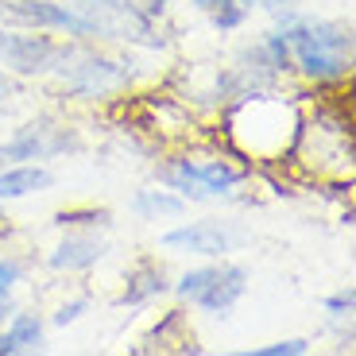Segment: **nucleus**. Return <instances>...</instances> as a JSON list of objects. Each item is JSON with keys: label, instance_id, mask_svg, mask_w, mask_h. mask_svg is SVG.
Segmentation results:
<instances>
[{"label": "nucleus", "instance_id": "nucleus-1", "mask_svg": "<svg viewBox=\"0 0 356 356\" xmlns=\"http://www.w3.org/2000/svg\"><path fill=\"white\" fill-rule=\"evenodd\" d=\"M279 35H283L286 51L298 58V66L306 74H314V78H337L353 63V39L337 24L291 16V19H283V31Z\"/></svg>", "mask_w": 356, "mask_h": 356}, {"label": "nucleus", "instance_id": "nucleus-2", "mask_svg": "<svg viewBox=\"0 0 356 356\" xmlns=\"http://www.w3.org/2000/svg\"><path fill=\"white\" fill-rule=\"evenodd\" d=\"M54 66H58L66 86L86 93V97H101V93H113V89L132 81V74L120 63L101 58V54H89V51H58Z\"/></svg>", "mask_w": 356, "mask_h": 356}, {"label": "nucleus", "instance_id": "nucleus-3", "mask_svg": "<svg viewBox=\"0 0 356 356\" xmlns=\"http://www.w3.org/2000/svg\"><path fill=\"white\" fill-rule=\"evenodd\" d=\"M178 294H182V298H190V302H197L202 310L225 314L244 294V271L236 264L197 267V271H186V275H182Z\"/></svg>", "mask_w": 356, "mask_h": 356}, {"label": "nucleus", "instance_id": "nucleus-4", "mask_svg": "<svg viewBox=\"0 0 356 356\" xmlns=\"http://www.w3.org/2000/svg\"><path fill=\"white\" fill-rule=\"evenodd\" d=\"M78 16L89 24L93 35H108V39H136V43H155L152 24L140 8H128V4H116V0H81Z\"/></svg>", "mask_w": 356, "mask_h": 356}, {"label": "nucleus", "instance_id": "nucleus-5", "mask_svg": "<svg viewBox=\"0 0 356 356\" xmlns=\"http://www.w3.org/2000/svg\"><path fill=\"white\" fill-rule=\"evenodd\" d=\"M167 182L175 190H182L186 197H213V194H229L236 182H241V170H232V167H225V163H190V159H182V163H175V167L167 170Z\"/></svg>", "mask_w": 356, "mask_h": 356}, {"label": "nucleus", "instance_id": "nucleus-6", "mask_svg": "<svg viewBox=\"0 0 356 356\" xmlns=\"http://www.w3.org/2000/svg\"><path fill=\"white\" fill-rule=\"evenodd\" d=\"M58 51H63V47L51 43L47 35H12V31H0V63L19 70V74L51 70Z\"/></svg>", "mask_w": 356, "mask_h": 356}, {"label": "nucleus", "instance_id": "nucleus-7", "mask_svg": "<svg viewBox=\"0 0 356 356\" xmlns=\"http://www.w3.org/2000/svg\"><path fill=\"white\" fill-rule=\"evenodd\" d=\"M0 16L19 19V24H35V27H58V31H74V35H93L78 12L51 4V0H8V4H0Z\"/></svg>", "mask_w": 356, "mask_h": 356}, {"label": "nucleus", "instance_id": "nucleus-8", "mask_svg": "<svg viewBox=\"0 0 356 356\" xmlns=\"http://www.w3.org/2000/svg\"><path fill=\"white\" fill-rule=\"evenodd\" d=\"M163 244H167V248H190V252H197V256H225V252L236 244V236H232L229 229H221V225H186V229L167 232Z\"/></svg>", "mask_w": 356, "mask_h": 356}, {"label": "nucleus", "instance_id": "nucleus-9", "mask_svg": "<svg viewBox=\"0 0 356 356\" xmlns=\"http://www.w3.org/2000/svg\"><path fill=\"white\" fill-rule=\"evenodd\" d=\"M101 256H105V244H101L97 236H66V241L54 248L51 267H58V271H78V267L97 264Z\"/></svg>", "mask_w": 356, "mask_h": 356}, {"label": "nucleus", "instance_id": "nucleus-10", "mask_svg": "<svg viewBox=\"0 0 356 356\" xmlns=\"http://www.w3.org/2000/svg\"><path fill=\"white\" fill-rule=\"evenodd\" d=\"M58 147H66V140H47L43 132H19L16 140L0 143V167H12V163L19 159H43V155L58 152Z\"/></svg>", "mask_w": 356, "mask_h": 356}, {"label": "nucleus", "instance_id": "nucleus-11", "mask_svg": "<svg viewBox=\"0 0 356 356\" xmlns=\"http://www.w3.org/2000/svg\"><path fill=\"white\" fill-rule=\"evenodd\" d=\"M51 182H54L51 170H43V167H16V163L8 170L0 167V202L4 197H27L35 190H47Z\"/></svg>", "mask_w": 356, "mask_h": 356}, {"label": "nucleus", "instance_id": "nucleus-12", "mask_svg": "<svg viewBox=\"0 0 356 356\" xmlns=\"http://www.w3.org/2000/svg\"><path fill=\"white\" fill-rule=\"evenodd\" d=\"M39 341H43V325H39V318L19 314V318L12 321V330L0 337V353H27V348H39Z\"/></svg>", "mask_w": 356, "mask_h": 356}, {"label": "nucleus", "instance_id": "nucleus-13", "mask_svg": "<svg viewBox=\"0 0 356 356\" xmlns=\"http://www.w3.org/2000/svg\"><path fill=\"white\" fill-rule=\"evenodd\" d=\"M197 4L213 12V24L217 27H236L244 19V8H248L252 0H197Z\"/></svg>", "mask_w": 356, "mask_h": 356}, {"label": "nucleus", "instance_id": "nucleus-14", "mask_svg": "<svg viewBox=\"0 0 356 356\" xmlns=\"http://www.w3.org/2000/svg\"><path fill=\"white\" fill-rule=\"evenodd\" d=\"M136 209L147 217H159V213H182V202L178 197H167L159 194V190H143V194H136Z\"/></svg>", "mask_w": 356, "mask_h": 356}, {"label": "nucleus", "instance_id": "nucleus-15", "mask_svg": "<svg viewBox=\"0 0 356 356\" xmlns=\"http://www.w3.org/2000/svg\"><path fill=\"white\" fill-rule=\"evenodd\" d=\"M136 283H140V286H128L124 302H140V298H147V294L163 291V275H159V271H147V275H140Z\"/></svg>", "mask_w": 356, "mask_h": 356}, {"label": "nucleus", "instance_id": "nucleus-16", "mask_svg": "<svg viewBox=\"0 0 356 356\" xmlns=\"http://www.w3.org/2000/svg\"><path fill=\"white\" fill-rule=\"evenodd\" d=\"M306 353V341H279V345H267V348H256V356H298Z\"/></svg>", "mask_w": 356, "mask_h": 356}, {"label": "nucleus", "instance_id": "nucleus-17", "mask_svg": "<svg viewBox=\"0 0 356 356\" xmlns=\"http://www.w3.org/2000/svg\"><path fill=\"white\" fill-rule=\"evenodd\" d=\"M116 4H128V8H140V12H163L167 0H116Z\"/></svg>", "mask_w": 356, "mask_h": 356}, {"label": "nucleus", "instance_id": "nucleus-18", "mask_svg": "<svg viewBox=\"0 0 356 356\" xmlns=\"http://www.w3.org/2000/svg\"><path fill=\"white\" fill-rule=\"evenodd\" d=\"M12 283H19V267H16V264H4V259H0V286L8 291Z\"/></svg>", "mask_w": 356, "mask_h": 356}, {"label": "nucleus", "instance_id": "nucleus-19", "mask_svg": "<svg viewBox=\"0 0 356 356\" xmlns=\"http://www.w3.org/2000/svg\"><path fill=\"white\" fill-rule=\"evenodd\" d=\"M81 310H86V302H70V306H63V310L54 314V321H58V325H66V321H74Z\"/></svg>", "mask_w": 356, "mask_h": 356}, {"label": "nucleus", "instance_id": "nucleus-20", "mask_svg": "<svg viewBox=\"0 0 356 356\" xmlns=\"http://www.w3.org/2000/svg\"><path fill=\"white\" fill-rule=\"evenodd\" d=\"M16 310V306H12V298H8V291H4V286H0V321L8 318V314Z\"/></svg>", "mask_w": 356, "mask_h": 356}, {"label": "nucleus", "instance_id": "nucleus-21", "mask_svg": "<svg viewBox=\"0 0 356 356\" xmlns=\"http://www.w3.org/2000/svg\"><path fill=\"white\" fill-rule=\"evenodd\" d=\"M259 4H264V8H275V12H279V8H286L291 0H259Z\"/></svg>", "mask_w": 356, "mask_h": 356}, {"label": "nucleus", "instance_id": "nucleus-22", "mask_svg": "<svg viewBox=\"0 0 356 356\" xmlns=\"http://www.w3.org/2000/svg\"><path fill=\"white\" fill-rule=\"evenodd\" d=\"M0 116H4V101H0Z\"/></svg>", "mask_w": 356, "mask_h": 356}]
</instances>
